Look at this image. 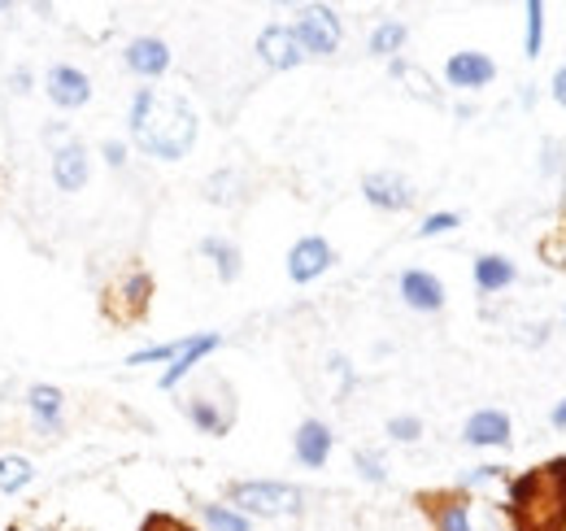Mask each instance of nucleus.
Returning <instances> with one entry per match:
<instances>
[{
    "instance_id": "f257e3e1",
    "label": "nucleus",
    "mask_w": 566,
    "mask_h": 531,
    "mask_svg": "<svg viewBox=\"0 0 566 531\" xmlns=\"http://www.w3.org/2000/svg\"><path fill=\"white\" fill-rule=\"evenodd\" d=\"M127 127L132 139L140 144L148 157H161V162H179L192 153L197 144V110L175 96V92H157V87H140L132 96V110H127Z\"/></svg>"
},
{
    "instance_id": "f03ea898",
    "label": "nucleus",
    "mask_w": 566,
    "mask_h": 531,
    "mask_svg": "<svg viewBox=\"0 0 566 531\" xmlns=\"http://www.w3.org/2000/svg\"><path fill=\"white\" fill-rule=\"evenodd\" d=\"M505 519L514 531H566V454L505 479Z\"/></svg>"
},
{
    "instance_id": "7ed1b4c3",
    "label": "nucleus",
    "mask_w": 566,
    "mask_h": 531,
    "mask_svg": "<svg viewBox=\"0 0 566 531\" xmlns=\"http://www.w3.org/2000/svg\"><path fill=\"white\" fill-rule=\"evenodd\" d=\"M227 506L249 519H296L305 510V492L287 479H231Z\"/></svg>"
},
{
    "instance_id": "20e7f679",
    "label": "nucleus",
    "mask_w": 566,
    "mask_h": 531,
    "mask_svg": "<svg viewBox=\"0 0 566 531\" xmlns=\"http://www.w3.org/2000/svg\"><path fill=\"white\" fill-rule=\"evenodd\" d=\"M292 31H296V40H301L305 58H332V53L340 49V40H345L340 13H336V9H327V4H305V9L296 13Z\"/></svg>"
},
{
    "instance_id": "39448f33",
    "label": "nucleus",
    "mask_w": 566,
    "mask_h": 531,
    "mask_svg": "<svg viewBox=\"0 0 566 531\" xmlns=\"http://www.w3.org/2000/svg\"><path fill=\"white\" fill-rule=\"evenodd\" d=\"M419 506L431 519V531H475V501L467 488H436V492H419Z\"/></svg>"
},
{
    "instance_id": "423d86ee",
    "label": "nucleus",
    "mask_w": 566,
    "mask_h": 531,
    "mask_svg": "<svg viewBox=\"0 0 566 531\" xmlns=\"http://www.w3.org/2000/svg\"><path fill=\"white\" fill-rule=\"evenodd\" d=\"M332 266H336V249H332L323 236H301V240L287 249V279H292V283H314V279H323Z\"/></svg>"
},
{
    "instance_id": "0eeeda50",
    "label": "nucleus",
    "mask_w": 566,
    "mask_h": 531,
    "mask_svg": "<svg viewBox=\"0 0 566 531\" xmlns=\"http://www.w3.org/2000/svg\"><path fill=\"white\" fill-rule=\"evenodd\" d=\"M361 197L370 200L375 209H384V214H401V209H410L419 192H415V184L406 179V175H397V170H370L366 179H361Z\"/></svg>"
},
{
    "instance_id": "6e6552de",
    "label": "nucleus",
    "mask_w": 566,
    "mask_h": 531,
    "mask_svg": "<svg viewBox=\"0 0 566 531\" xmlns=\"http://www.w3.org/2000/svg\"><path fill=\"white\" fill-rule=\"evenodd\" d=\"M258 58L271 70H296L305 62V49H301V40H296V31L287 22H271L258 35Z\"/></svg>"
},
{
    "instance_id": "1a4fd4ad",
    "label": "nucleus",
    "mask_w": 566,
    "mask_h": 531,
    "mask_svg": "<svg viewBox=\"0 0 566 531\" xmlns=\"http://www.w3.org/2000/svg\"><path fill=\"white\" fill-rule=\"evenodd\" d=\"M44 92H49V101L57 110H83L92 101V79L78 66L57 62V66H49V74H44Z\"/></svg>"
},
{
    "instance_id": "9d476101",
    "label": "nucleus",
    "mask_w": 566,
    "mask_h": 531,
    "mask_svg": "<svg viewBox=\"0 0 566 531\" xmlns=\"http://www.w3.org/2000/svg\"><path fill=\"white\" fill-rule=\"evenodd\" d=\"M213 348H222V335L218 332H197V335H184V348H179V357L161 371V388L170 393V388H179L206 357H210Z\"/></svg>"
},
{
    "instance_id": "9b49d317",
    "label": "nucleus",
    "mask_w": 566,
    "mask_h": 531,
    "mask_svg": "<svg viewBox=\"0 0 566 531\" xmlns=\"http://www.w3.org/2000/svg\"><path fill=\"white\" fill-rule=\"evenodd\" d=\"M496 79V66L489 53H475V49H462L444 62V83L449 87H462V92H480Z\"/></svg>"
},
{
    "instance_id": "f8f14e48",
    "label": "nucleus",
    "mask_w": 566,
    "mask_h": 531,
    "mask_svg": "<svg viewBox=\"0 0 566 531\" xmlns=\"http://www.w3.org/2000/svg\"><path fill=\"white\" fill-rule=\"evenodd\" d=\"M49 175L57 184V192H83L87 175H92V162H87V148L78 139H66L53 148V162H49Z\"/></svg>"
},
{
    "instance_id": "ddd939ff",
    "label": "nucleus",
    "mask_w": 566,
    "mask_h": 531,
    "mask_svg": "<svg viewBox=\"0 0 566 531\" xmlns=\"http://www.w3.org/2000/svg\"><path fill=\"white\" fill-rule=\"evenodd\" d=\"M27 409H31V423H35L40 436H62V427H66V397H62V388L31 384L27 388Z\"/></svg>"
},
{
    "instance_id": "4468645a",
    "label": "nucleus",
    "mask_w": 566,
    "mask_h": 531,
    "mask_svg": "<svg viewBox=\"0 0 566 531\" xmlns=\"http://www.w3.org/2000/svg\"><path fill=\"white\" fill-rule=\"evenodd\" d=\"M397 292H401V301H406L410 310H419V314H436V310H444V283H440L431 270H423V266L401 270Z\"/></svg>"
},
{
    "instance_id": "2eb2a0df",
    "label": "nucleus",
    "mask_w": 566,
    "mask_h": 531,
    "mask_svg": "<svg viewBox=\"0 0 566 531\" xmlns=\"http://www.w3.org/2000/svg\"><path fill=\"white\" fill-rule=\"evenodd\" d=\"M332 449H336V436H332V427H327L323 418H305V423L296 427V436H292V454H296V462L310 466V470L327 466Z\"/></svg>"
},
{
    "instance_id": "dca6fc26",
    "label": "nucleus",
    "mask_w": 566,
    "mask_h": 531,
    "mask_svg": "<svg viewBox=\"0 0 566 531\" xmlns=\"http://www.w3.org/2000/svg\"><path fill=\"white\" fill-rule=\"evenodd\" d=\"M510 414L505 409H475L462 427V440L475 449H505L510 445Z\"/></svg>"
},
{
    "instance_id": "f3484780",
    "label": "nucleus",
    "mask_w": 566,
    "mask_h": 531,
    "mask_svg": "<svg viewBox=\"0 0 566 531\" xmlns=\"http://www.w3.org/2000/svg\"><path fill=\"white\" fill-rule=\"evenodd\" d=\"M123 62H127L132 74H140V79H161V74L170 70V44L157 40V35H136V40L127 44Z\"/></svg>"
},
{
    "instance_id": "a211bd4d",
    "label": "nucleus",
    "mask_w": 566,
    "mask_h": 531,
    "mask_svg": "<svg viewBox=\"0 0 566 531\" xmlns=\"http://www.w3.org/2000/svg\"><path fill=\"white\" fill-rule=\"evenodd\" d=\"M179 409L188 414V423L201 431V436H227L231 431V423H235V409H222L218 400H210V397H184L179 400Z\"/></svg>"
},
{
    "instance_id": "6ab92c4d",
    "label": "nucleus",
    "mask_w": 566,
    "mask_h": 531,
    "mask_svg": "<svg viewBox=\"0 0 566 531\" xmlns=\"http://www.w3.org/2000/svg\"><path fill=\"white\" fill-rule=\"evenodd\" d=\"M475 288L480 292H505L514 279H518V270L510 258H501V253H484V258H475Z\"/></svg>"
},
{
    "instance_id": "aec40b11",
    "label": "nucleus",
    "mask_w": 566,
    "mask_h": 531,
    "mask_svg": "<svg viewBox=\"0 0 566 531\" xmlns=\"http://www.w3.org/2000/svg\"><path fill=\"white\" fill-rule=\"evenodd\" d=\"M201 253L213 262V270H218L222 283L240 279V249H235L227 236H206V240H201Z\"/></svg>"
},
{
    "instance_id": "412c9836",
    "label": "nucleus",
    "mask_w": 566,
    "mask_h": 531,
    "mask_svg": "<svg viewBox=\"0 0 566 531\" xmlns=\"http://www.w3.org/2000/svg\"><path fill=\"white\" fill-rule=\"evenodd\" d=\"M406 40H410V27H406V22H397V18H384V22L370 31V53L392 62V58L406 49Z\"/></svg>"
},
{
    "instance_id": "4be33fe9",
    "label": "nucleus",
    "mask_w": 566,
    "mask_h": 531,
    "mask_svg": "<svg viewBox=\"0 0 566 531\" xmlns=\"http://www.w3.org/2000/svg\"><path fill=\"white\" fill-rule=\"evenodd\" d=\"M197 510H201V523H206V531H253V519H249V514H240L235 506H222V501H201Z\"/></svg>"
},
{
    "instance_id": "5701e85b",
    "label": "nucleus",
    "mask_w": 566,
    "mask_h": 531,
    "mask_svg": "<svg viewBox=\"0 0 566 531\" xmlns=\"http://www.w3.org/2000/svg\"><path fill=\"white\" fill-rule=\"evenodd\" d=\"M31 479H35V466L27 462L22 454H4V458H0V492H4V497L27 492Z\"/></svg>"
},
{
    "instance_id": "b1692460",
    "label": "nucleus",
    "mask_w": 566,
    "mask_h": 531,
    "mask_svg": "<svg viewBox=\"0 0 566 531\" xmlns=\"http://www.w3.org/2000/svg\"><path fill=\"white\" fill-rule=\"evenodd\" d=\"M118 296L127 301V319H140L144 305H148V296H153V279H148L144 270H132V274L118 283Z\"/></svg>"
},
{
    "instance_id": "393cba45",
    "label": "nucleus",
    "mask_w": 566,
    "mask_h": 531,
    "mask_svg": "<svg viewBox=\"0 0 566 531\" xmlns=\"http://www.w3.org/2000/svg\"><path fill=\"white\" fill-rule=\"evenodd\" d=\"M240 188H244V179H240L235 170H213L201 192H206V200H210V205H235V200L244 197Z\"/></svg>"
},
{
    "instance_id": "a878e982",
    "label": "nucleus",
    "mask_w": 566,
    "mask_h": 531,
    "mask_svg": "<svg viewBox=\"0 0 566 531\" xmlns=\"http://www.w3.org/2000/svg\"><path fill=\"white\" fill-rule=\"evenodd\" d=\"M179 348H184V340H170V344H148V348H136L132 357H127V366H153V362H175L179 357Z\"/></svg>"
},
{
    "instance_id": "bb28decb",
    "label": "nucleus",
    "mask_w": 566,
    "mask_h": 531,
    "mask_svg": "<svg viewBox=\"0 0 566 531\" xmlns=\"http://www.w3.org/2000/svg\"><path fill=\"white\" fill-rule=\"evenodd\" d=\"M384 431H388L397 445H415V440L423 436V418H415V414H392Z\"/></svg>"
},
{
    "instance_id": "cd10ccee",
    "label": "nucleus",
    "mask_w": 566,
    "mask_h": 531,
    "mask_svg": "<svg viewBox=\"0 0 566 531\" xmlns=\"http://www.w3.org/2000/svg\"><path fill=\"white\" fill-rule=\"evenodd\" d=\"M541 35H545V4L532 0V4H527V40H523L527 58H541Z\"/></svg>"
},
{
    "instance_id": "c85d7f7f",
    "label": "nucleus",
    "mask_w": 566,
    "mask_h": 531,
    "mask_svg": "<svg viewBox=\"0 0 566 531\" xmlns=\"http://www.w3.org/2000/svg\"><path fill=\"white\" fill-rule=\"evenodd\" d=\"M453 227H462V214L444 209V214H427L415 236H419V240H431V236H444V231H453Z\"/></svg>"
},
{
    "instance_id": "c756f323",
    "label": "nucleus",
    "mask_w": 566,
    "mask_h": 531,
    "mask_svg": "<svg viewBox=\"0 0 566 531\" xmlns=\"http://www.w3.org/2000/svg\"><path fill=\"white\" fill-rule=\"evenodd\" d=\"M354 466H357V475H361L366 483H388V470H384V458H379V454H370V449H357Z\"/></svg>"
},
{
    "instance_id": "7c9ffc66",
    "label": "nucleus",
    "mask_w": 566,
    "mask_h": 531,
    "mask_svg": "<svg viewBox=\"0 0 566 531\" xmlns=\"http://www.w3.org/2000/svg\"><path fill=\"white\" fill-rule=\"evenodd\" d=\"M140 531H197L188 519H179V514H166V510H153L148 519L140 523Z\"/></svg>"
},
{
    "instance_id": "2f4dec72",
    "label": "nucleus",
    "mask_w": 566,
    "mask_h": 531,
    "mask_svg": "<svg viewBox=\"0 0 566 531\" xmlns=\"http://www.w3.org/2000/svg\"><path fill=\"white\" fill-rule=\"evenodd\" d=\"M493 479H505V466H475V470H467V475H462V483H458V488H467V492H471L475 483H493Z\"/></svg>"
},
{
    "instance_id": "473e14b6",
    "label": "nucleus",
    "mask_w": 566,
    "mask_h": 531,
    "mask_svg": "<svg viewBox=\"0 0 566 531\" xmlns=\"http://www.w3.org/2000/svg\"><path fill=\"white\" fill-rule=\"evenodd\" d=\"M101 157H105V166L118 170V166H127V144H123V139H105V144H101Z\"/></svg>"
},
{
    "instance_id": "72a5a7b5",
    "label": "nucleus",
    "mask_w": 566,
    "mask_h": 531,
    "mask_svg": "<svg viewBox=\"0 0 566 531\" xmlns=\"http://www.w3.org/2000/svg\"><path fill=\"white\" fill-rule=\"evenodd\" d=\"M549 92H554V101L566 110V66H558V74H554V83H549Z\"/></svg>"
},
{
    "instance_id": "f704fd0d",
    "label": "nucleus",
    "mask_w": 566,
    "mask_h": 531,
    "mask_svg": "<svg viewBox=\"0 0 566 531\" xmlns=\"http://www.w3.org/2000/svg\"><path fill=\"white\" fill-rule=\"evenodd\" d=\"M9 83H18L13 92H31V70L22 66V70H18V74H13V79H9Z\"/></svg>"
},
{
    "instance_id": "c9c22d12",
    "label": "nucleus",
    "mask_w": 566,
    "mask_h": 531,
    "mask_svg": "<svg viewBox=\"0 0 566 531\" xmlns=\"http://www.w3.org/2000/svg\"><path fill=\"white\" fill-rule=\"evenodd\" d=\"M549 423H554V427H563V431H566V400H558V405H554V414H549Z\"/></svg>"
},
{
    "instance_id": "e433bc0d",
    "label": "nucleus",
    "mask_w": 566,
    "mask_h": 531,
    "mask_svg": "<svg viewBox=\"0 0 566 531\" xmlns=\"http://www.w3.org/2000/svg\"><path fill=\"white\" fill-rule=\"evenodd\" d=\"M44 139H53V144L62 139V144H66V127H62V123H53V127H44Z\"/></svg>"
},
{
    "instance_id": "4c0bfd02",
    "label": "nucleus",
    "mask_w": 566,
    "mask_h": 531,
    "mask_svg": "<svg viewBox=\"0 0 566 531\" xmlns=\"http://www.w3.org/2000/svg\"><path fill=\"white\" fill-rule=\"evenodd\" d=\"M9 9H13V4H9V0H0V13H9Z\"/></svg>"
},
{
    "instance_id": "58836bf2",
    "label": "nucleus",
    "mask_w": 566,
    "mask_h": 531,
    "mask_svg": "<svg viewBox=\"0 0 566 531\" xmlns=\"http://www.w3.org/2000/svg\"><path fill=\"white\" fill-rule=\"evenodd\" d=\"M563 319H566V310H563Z\"/></svg>"
}]
</instances>
